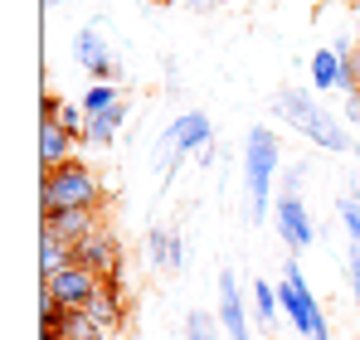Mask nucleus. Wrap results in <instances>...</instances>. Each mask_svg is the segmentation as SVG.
<instances>
[{"mask_svg": "<svg viewBox=\"0 0 360 340\" xmlns=\"http://www.w3.org/2000/svg\"><path fill=\"white\" fill-rule=\"evenodd\" d=\"M307 340H331V326H321V331H316V336H307Z\"/></svg>", "mask_w": 360, "mask_h": 340, "instance_id": "27", "label": "nucleus"}, {"mask_svg": "<svg viewBox=\"0 0 360 340\" xmlns=\"http://www.w3.org/2000/svg\"><path fill=\"white\" fill-rule=\"evenodd\" d=\"M49 5H63V0H49Z\"/></svg>", "mask_w": 360, "mask_h": 340, "instance_id": "31", "label": "nucleus"}, {"mask_svg": "<svg viewBox=\"0 0 360 340\" xmlns=\"http://www.w3.org/2000/svg\"><path fill=\"white\" fill-rule=\"evenodd\" d=\"M219 326L229 340H248V311H243V287L239 277L224 268L219 273Z\"/></svg>", "mask_w": 360, "mask_h": 340, "instance_id": "10", "label": "nucleus"}, {"mask_svg": "<svg viewBox=\"0 0 360 340\" xmlns=\"http://www.w3.org/2000/svg\"><path fill=\"white\" fill-rule=\"evenodd\" d=\"M351 151H356V161H360V141H356V146H351Z\"/></svg>", "mask_w": 360, "mask_h": 340, "instance_id": "30", "label": "nucleus"}, {"mask_svg": "<svg viewBox=\"0 0 360 340\" xmlns=\"http://www.w3.org/2000/svg\"><path fill=\"white\" fill-rule=\"evenodd\" d=\"M336 209H341V224L351 228V238H356V248H360V200H341Z\"/></svg>", "mask_w": 360, "mask_h": 340, "instance_id": "22", "label": "nucleus"}, {"mask_svg": "<svg viewBox=\"0 0 360 340\" xmlns=\"http://www.w3.org/2000/svg\"><path fill=\"white\" fill-rule=\"evenodd\" d=\"M346 117H351V122H360V93H351V98H346Z\"/></svg>", "mask_w": 360, "mask_h": 340, "instance_id": "26", "label": "nucleus"}, {"mask_svg": "<svg viewBox=\"0 0 360 340\" xmlns=\"http://www.w3.org/2000/svg\"><path fill=\"white\" fill-rule=\"evenodd\" d=\"M117 103H122V93L112 88V83H93V88L83 93V112H88V117L108 112V107H117Z\"/></svg>", "mask_w": 360, "mask_h": 340, "instance_id": "19", "label": "nucleus"}, {"mask_svg": "<svg viewBox=\"0 0 360 340\" xmlns=\"http://www.w3.org/2000/svg\"><path fill=\"white\" fill-rule=\"evenodd\" d=\"M278 296H283V311H288V321H292V331L302 340L316 336L321 326H326V311H321V301L311 296V287H307V273H302L297 258H288V268H283V282H278Z\"/></svg>", "mask_w": 360, "mask_h": 340, "instance_id": "4", "label": "nucleus"}, {"mask_svg": "<svg viewBox=\"0 0 360 340\" xmlns=\"http://www.w3.org/2000/svg\"><path fill=\"white\" fill-rule=\"evenodd\" d=\"M78 258H73V243H63L54 228L44 224V238H39V273L44 277H54V273H63V268H73Z\"/></svg>", "mask_w": 360, "mask_h": 340, "instance_id": "13", "label": "nucleus"}, {"mask_svg": "<svg viewBox=\"0 0 360 340\" xmlns=\"http://www.w3.org/2000/svg\"><path fill=\"white\" fill-rule=\"evenodd\" d=\"M83 311H88L93 321H103L108 331H117V321H122V296H117V282H108L103 292H98V296H93V301H88V306H83Z\"/></svg>", "mask_w": 360, "mask_h": 340, "instance_id": "16", "label": "nucleus"}, {"mask_svg": "<svg viewBox=\"0 0 360 340\" xmlns=\"http://www.w3.org/2000/svg\"><path fill=\"white\" fill-rule=\"evenodd\" d=\"M98 204H103V180L83 161H63L59 170H44V180H39V209H44V219L68 214V209H98Z\"/></svg>", "mask_w": 360, "mask_h": 340, "instance_id": "1", "label": "nucleus"}, {"mask_svg": "<svg viewBox=\"0 0 360 340\" xmlns=\"http://www.w3.org/2000/svg\"><path fill=\"white\" fill-rule=\"evenodd\" d=\"M73 258L83 263V268H93L103 282H117V268H122V248H117V238L108 233V228H98L93 238H83L78 248H73Z\"/></svg>", "mask_w": 360, "mask_h": 340, "instance_id": "7", "label": "nucleus"}, {"mask_svg": "<svg viewBox=\"0 0 360 340\" xmlns=\"http://www.w3.org/2000/svg\"><path fill=\"white\" fill-rule=\"evenodd\" d=\"M103 287L108 282H103L93 268H83V263H73V268H63V273H54V277H44V292L59 301L63 311H83Z\"/></svg>", "mask_w": 360, "mask_h": 340, "instance_id": "5", "label": "nucleus"}, {"mask_svg": "<svg viewBox=\"0 0 360 340\" xmlns=\"http://www.w3.org/2000/svg\"><path fill=\"white\" fill-rule=\"evenodd\" d=\"M219 316H210V311H190L185 316V340H219Z\"/></svg>", "mask_w": 360, "mask_h": 340, "instance_id": "20", "label": "nucleus"}, {"mask_svg": "<svg viewBox=\"0 0 360 340\" xmlns=\"http://www.w3.org/2000/svg\"><path fill=\"white\" fill-rule=\"evenodd\" d=\"M273 219H278V233H283V243H288V248H311L316 228H311V219H307L302 195H283V200L273 204Z\"/></svg>", "mask_w": 360, "mask_h": 340, "instance_id": "9", "label": "nucleus"}, {"mask_svg": "<svg viewBox=\"0 0 360 340\" xmlns=\"http://www.w3.org/2000/svg\"><path fill=\"white\" fill-rule=\"evenodd\" d=\"M302 170H307V166H292V170H288V180H283V195H302Z\"/></svg>", "mask_w": 360, "mask_h": 340, "instance_id": "24", "label": "nucleus"}, {"mask_svg": "<svg viewBox=\"0 0 360 340\" xmlns=\"http://www.w3.org/2000/svg\"><path fill=\"white\" fill-rule=\"evenodd\" d=\"M283 166V146H278V131L268 126H253L248 141H243V185H248V214L253 224L273 214V175Z\"/></svg>", "mask_w": 360, "mask_h": 340, "instance_id": "2", "label": "nucleus"}, {"mask_svg": "<svg viewBox=\"0 0 360 340\" xmlns=\"http://www.w3.org/2000/svg\"><path fill=\"white\" fill-rule=\"evenodd\" d=\"M210 136H214V122H210V117H205V112H185V117L171 122L166 146H176V156H190V151H205Z\"/></svg>", "mask_w": 360, "mask_h": 340, "instance_id": "11", "label": "nucleus"}, {"mask_svg": "<svg viewBox=\"0 0 360 340\" xmlns=\"http://www.w3.org/2000/svg\"><path fill=\"white\" fill-rule=\"evenodd\" d=\"M122 122H127V103H117V107H108V112H98V117H88L83 136H88L93 146H112V136H117Z\"/></svg>", "mask_w": 360, "mask_h": 340, "instance_id": "14", "label": "nucleus"}, {"mask_svg": "<svg viewBox=\"0 0 360 340\" xmlns=\"http://www.w3.org/2000/svg\"><path fill=\"white\" fill-rule=\"evenodd\" d=\"M351 58H356V68H360V39H356V49H351Z\"/></svg>", "mask_w": 360, "mask_h": 340, "instance_id": "29", "label": "nucleus"}, {"mask_svg": "<svg viewBox=\"0 0 360 340\" xmlns=\"http://www.w3.org/2000/svg\"><path fill=\"white\" fill-rule=\"evenodd\" d=\"M63 161H73V131L59 122L54 103H44V122H39V166L59 170Z\"/></svg>", "mask_w": 360, "mask_h": 340, "instance_id": "8", "label": "nucleus"}, {"mask_svg": "<svg viewBox=\"0 0 360 340\" xmlns=\"http://www.w3.org/2000/svg\"><path fill=\"white\" fill-rule=\"evenodd\" d=\"M253 306H258V321H263V326H273V321H278V311H283L278 287H273V282H253Z\"/></svg>", "mask_w": 360, "mask_h": 340, "instance_id": "18", "label": "nucleus"}, {"mask_svg": "<svg viewBox=\"0 0 360 340\" xmlns=\"http://www.w3.org/2000/svg\"><path fill=\"white\" fill-rule=\"evenodd\" d=\"M356 340H360V336H356Z\"/></svg>", "mask_w": 360, "mask_h": 340, "instance_id": "32", "label": "nucleus"}, {"mask_svg": "<svg viewBox=\"0 0 360 340\" xmlns=\"http://www.w3.org/2000/svg\"><path fill=\"white\" fill-rule=\"evenodd\" d=\"M273 107H278V112L288 117V122H292L297 131H307V136H311L316 146H326V151H351V146H356V141H351V136L341 131V122H331V117H326L321 107H316V103H311V93L283 88Z\"/></svg>", "mask_w": 360, "mask_h": 340, "instance_id": "3", "label": "nucleus"}, {"mask_svg": "<svg viewBox=\"0 0 360 340\" xmlns=\"http://www.w3.org/2000/svg\"><path fill=\"white\" fill-rule=\"evenodd\" d=\"M346 273H351V287H356V301H360V248H351V258H346Z\"/></svg>", "mask_w": 360, "mask_h": 340, "instance_id": "23", "label": "nucleus"}, {"mask_svg": "<svg viewBox=\"0 0 360 340\" xmlns=\"http://www.w3.org/2000/svg\"><path fill=\"white\" fill-rule=\"evenodd\" d=\"M112 331L103 326V321H93L88 311H68L63 316V331H59V340H108Z\"/></svg>", "mask_w": 360, "mask_h": 340, "instance_id": "17", "label": "nucleus"}, {"mask_svg": "<svg viewBox=\"0 0 360 340\" xmlns=\"http://www.w3.org/2000/svg\"><path fill=\"white\" fill-rule=\"evenodd\" d=\"M44 224L59 233L63 243H83V238H93L98 233V209H68V214H54V219H44Z\"/></svg>", "mask_w": 360, "mask_h": 340, "instance_id": "12", "label": "nucleus"}, {"mask_svg": "<svg viewBox=\"0 0 360 340\" xmlns=\"http://www.w3.org/2000/svg\"><path fill=\"white\" fill-rule=\"evenodd\" d=\"M311 88H316V93L341 88V54H336V49H316V54H311Z\"/></svg>", "mask_w": 360, "mask_h": 340, "instance_id": "15", "label": "nucleus"}, {"mask_svg": "<svg viewBox=\"0 0 360 340\" xmlns=\"http://www.w3.org/2000/svg\"><path fill=\"white\" fill-rule=\"evenodd\" d=\"M73 58L83 73H93V83H112V54H108V39L98 25H83L73 34Z\"/></svg>", "mask_w": 360, "mask_h": 340, "instance_id": "6", "label": "nucleus"}, {"mask_svg": "<svg viewBox=\"0 0 360 340\" xmlns=\"http://www.w3.org/2000/svg\"><path fill=\"white\" fill-rule=\"evenodd\" d=\"M185 5H224V0H185Z\"/></svg>", "mask_w": 360, "mask_h": 340, "instance_id": "28", "label": "nucleus"}, {"mask_svg": "<svg viewBox=\"0 0 360 340\" xmlns=\"http://www.w3.org/2000/svg\"><path fill=\"white\" fill-rule=\"evenodd\" d=\"M171 268H176V273L185 268V243H180V238H176V248H171Z\"/></svg>", "mask_w": 360, "mask_h": 340, "instance_id": "25", "label": "nucleus"}, {"mask_svg": "<svg viewBox=\"0 0 360 340\" xmlns=\"http://www.w3.org/2000/svg\"><path fill=\"white\" fill-rule=\"evenodd\" d=\"M171 248H176V233H166V228H151L146 233V258L156 268H171Z\"/></svg>", "mask_w": 360, "mask_h": 340, "instance_id": "21", "label": "nucleus"}]
</instances>
